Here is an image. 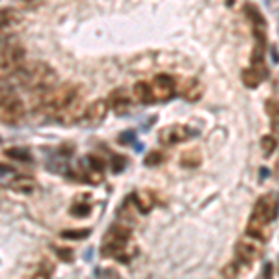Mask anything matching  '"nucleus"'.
I'll list each match as a JSON object with an SVG mask.
<instances>
[{"mask_svg":"<svg viewBox=\"0 0 279 279\" xmlns=\"http://www.w3.org/2000/svg\"><path fill=\"white\" fill-rule=\"evenodd\" d=\"M17 75L19 84L32 92L47 93L54 88V84L58 82V73L45 62H30L21 67Z\"/></svg>","mask_w":279,"mask_h":279,"instance_id":"obj_1","label":"nucleus"},{"mask_svg":"<svg viewBox=\"0 0 279 279\" xmlns=\"http://www.w3.org/2000/svg\"><path fill=\"white\" fill-rule=\"evenodd\" d=\"M78 99V86L75 84H62V86L52 88L50 92L41 95V106L50 110V112H62L71 102Z\"/></svg>","mask_w":279,"mask_h":279,"instance_id":"obj_2","label":"nucleus"},{"mask_svg":"<svg viewBox=\"0 0 279 279\" xmlns=\"http://www.w3.org/2000/svg\"><path fill=\"white\" fill-rule=\"evenodd\" d=\"M24 47L17 38H8L2 43V75H15L24 64Z\"/></svg>","mask_w":279,"mask_h":279,"instance_id":"obj_3","label":"nucleus"},{"mask_svg":"<svg viewBox=\"0 0 279 279\" xmlns=\"http://www.w3.org/2000/svg\"><path fill=\"white\" fill-rule=\"evenodd\" d=\"M0 116L6 125H19L24 118V104L15 92H2Z\"/></svg>","mask_w":279,"mask_h":279,"instance_id":"obj_4","label":"nucleus"},{"mask_svg":"<svg viewBox=\"0 0 279 279\" xmlns=\"http://www.w3.org/2000/svg\"><path fill=\"white\" fill-rule=\"evenodd\" d=\"M277 209H279V199L275 193H264L257 199V203L253 207L252 218L264 224H272L277 218Z\"/></svg>","mask_w":279,"mask_h":279,"instance_id":"obj_5","label":"nucleus"},{"mask_svg":"<svg viewBox=\"0 0 279 279\" xmlns=\"http://www.w3.org/2000/svg\"><path fill=\"white\" fill-rule=\"evenodd\" d=\"M151 92H153V99L158 102H166L170 101L175 92H177V88H175V80H173L170 75H156L151 82Z\"/></svg>","mask_w":279,"mask_h":279,"instance_id":"obj_6","label":"nucleus"},{"mask_svg":"<svg viewBox=\"0 0 279 279\" xmlns=\"http://www.w3.org/2000/svg\"><path fill=\"white\" fill-rule=\"evenodd\" d=\"M235 252L238 261H240L242 264H247V266H249V264L255 263L259 259V255H261V242L252 238V236H247V240L244 238V240H240L236 244Z\"/></svg>","mask_w":279,"mask_h":279,"instance_id":"obj_7","label":"nucleus"},{"mask_svg":"<svg viewBox=\"0 0 279 279\" xmlns=\"http://www.w3.org/2000/svg\"><path fill=\"white\" fill-rule=\"evenodd\" d=\"M190 138V130L184 125H166L158 130V142L162 145H177Z\"/></svg>","mask_w":279,"mask_h":279,"instance_id":"obj_8","label":"nucleus"},{"mask_svg":"<svg viewBox=\"0 0 279 279\" xmlns=\"http://www.w3.org/2000/svg\"><path fill=\"white\" fill-rule=\"evenodd\" d=\"M86 112H88V106L84 99H76L75 102H71L69 106L64 108L62 112L56 114V119H58L60 123L64 125H71V123H76V121H80L82 118H86Z\"/></svg>","mask_w":279,"mask_h":279,"instance_id":"obj_9","label":"nucleus"},{"mask_svg":"<svg viewBox=\"0 0 279 279\" xmlns=\"http://www.w3.org/2000/svg\"><path fill=\"white\" fill-rule=\"evenodd\" d=\"M130 227L127 224H114L108 233L104 235V242H114V244H129L130 242Z\"/></svg>","mask_w":279,"mask_h":279,"instance_id":"obj_10","label":"nucleus"},{"mask_svg":"<svg viewBox=\"0 0 279 279\" xmlns=\"http://www.w3.org/2000/svg\"><path fill=\"white\" fill-rule=\"evenodd\" d=\"M246 235L252 236V238H255V240H259V242H264L270 238L272 229H270V224L259 221V220H255V218H249L247 227H246Z\"/></svg>","mask_w":279,"mask_h":279,"instance_id":"obj_11","label":"nucleus"},{"mask_svg":"<svg viewBox=\"0 0 279 279\" xmlns=\"http://www.w3.org/2000/svg\"><path fill=\"white\" fill-rule=\"evenodd\" d=\"M108 114V102L99 99V101H93L90 106H88V112H86V121L90 125H99L102 119L106 118Z\"/></svg>","mask_w":279,"mask_h":279,"instance_id":"obj_12","label":"nucleus"},{"mask_svg":"<svg viewBox=\"0 0 279 279\" xmlns=\"http://www.w3.org/2000/svg\"><path fill=\"white\" fill-rule=\"evenodd\" d=\"M266 76V67L263 65H253L249 69L242 71V82L246 88H257Z\"/></svg>","mask_w":279,"mask_h":279,"instance_id":"obj_13","label":"nucleus"},{"mask_svg":"<svg viewBox=\"0 0 279 279\" xmlns=\"http://www.w3.org/2000/svg\"><path fill=\"white\" fill-rule=\"evenodd\" d=\"M8 188L17 193H22V196H30L38 190V183H36V179L22 175V177H15L13 181H10Z\"/></svg>","mask_w":279,"mask_h":279,"instance_id":"obj_14","label":"nucleus"},{"mask_svg":"<svg viewBox=\"0 0 279 279\" xmlns=\"http://www.w3.org/2000/svg\"><path fill=\"white\" fill-rule=\"evenodd\" d=\"M108 102H110L114 112L119 114V116H121V114H127L130 108V101L129 97H127V93H125V90H116V92L110 93Z\"/></svg>","mask_w":279,"mask_h":279,"instance_id":"obj_15","label":"nucleus"},{"mask_svg":"<svg viewBox=\"0 0 279 279\" xmlns=\"http://www.w3.org/2000/svg\"><path fill=\"white\" fill-rule=\"evenodd\" d=\"M201 84H199L196 78H186V80L179 86V92H181V95L186 99V101H198L199 97H201Z\"/></svg>","mask_w":279,"mask_h":279,"instance_id":"obj_16","label":"nucleus"},{"mask_svg":"<svg viewBox=\"0 0 279 279\" xmlns=\"http://www.w3.org/2000/svg\"><path fill=\"white\" fill-rule=\"evenodd\" d=\"M22 24V15L17 10H4L2 11V30L4 32H13Z\"/></svg>","mask_w":279,"mask_h":279,"instance_id":"obj_17","label":"nucleus"},{"mask_svg":"<svg viewBox=\"0 0 279 279\" xmlns=\"http://www.w3.org/2000/svg\"><path fill=\"white\" fill-rule=\"evenodd\" d=\"M132 203L138 207L140 212H149L155 205V198L151 196V192L147 190H142V192H134L132 193Z\"/></svg>","mask_w":279,"mask_h":279,"instance_id":"obj_18","label":"nucleus"},{"mask_svg":"<svg viewBox=\"0 0 279 279\" xmlns=\"http://www.w3.org/2000/svg\"><path fill=\"white\" fill-rule=\"evenodd\" d=\"M132 93H134L136 101L138 102H144V104H149L153 102V92H151V84L147 82H136L134 88H132Z\"/></svg>","mask_w":279,"mask_h":279,"instance_id":"obj_19","label":"nucleus"},{"mask_svg":"<svg viewBox=\"0 0 279 279\" xmlns=\"http://www.w3.org/2000/svg\"><path fill=\"white\" fill-rule=\"evenodd\" d=\"M6 156L11 158V160H19V162H32V153L24 147H10V149L4 151Z\"/></svg>","mask_w":279,"mask_h":279,"instance_id":"obj_20","label":"nucleus"},{"mask_svg":"<svg viewBox=\"0 0 279 279\" xmlns=\"http://www.w3.org/2000/svg\"><path fill=\"white\" fill-rule=\"evenodd\" d=\"M201 160L203 158H201V153L198 149H190L186 153H183V156H181V164L184 168H198L201 164Z\"/></svg>","mask_w":279,"mask_h":279,"instance_id":"obj_21","label":"nucleus"},{"mask_svg":"<svg viewBox=\"0 0 279 279\" xmlns=\"http://www.w3.org/2000/svg\"><path fill=\"white\" fill-rule=\"evenodd\" d=\"M246 15H247V19L252 21V24H253V28L255 26H261V28H264V19H263V15H261V11L255 8V6H252V4H247L246 6Z\"/></svg>","mask_w":279,"mask_h":279,"instance_id":"obj_22","label":"nucleus"},{"mask_svg":"<svg viewBox=\"0 0 279 279\" xmlns=\"http://www.w3.org/2000/svg\"><path fill=\"white\" fill-rule=\"evenodd\" d=\"M162 162H164V155H162V151H149L144 158V164L147 168H155V166H160Z\"/></svg>","mask_w":279,"mask_h":279,"instance_id":"obj_23","label":"nucleus"},{"mask_svg":"<svg viewBox=\"0 0 279 279\" xmlns=\"http://www.w3.org/2000/svg\"><path fill=\"white\" fill-rule=\"evenodd\" d=\"M90 229H69V231H62V238H67V240H82V238H88L90 236Z\"/></svg>","mask_w":279,"mask_h":279,"instance_id":"obj_24","label":"nucleus"},{"mask_svg":"<svg viewBox=\"0 0 279 279\" xmlns=\"http://www.w3.org/2000/svg\"><path fill=\"white\" fill-rule=\"evenodd\" d=\"M266 112L274 121V127H279V101L277 99H270L266 101Z\"/></svg>","mask_w":279,"mask_h":279,"instance_id":"obj_25","label":"nucleus"},{"mask_svg":"<svg viewBox=\"0 0 279 279\" xmlns=\"http://www.w3.org/2000/svg\"><path fill=\"white\" fill-rule=\"evenodd\" d=\"M261 147H263L264 155L270 156L275 149H277V140H275L274 136H270V134L263 136V138H261Z\"/></svg>","mask_w":279,"mask_h":279,"instance_id":"obj_26","label":"nucleus"},{"mask_svg":"<svg viewBox=\"0 0 279 279\" xmlns=\"http://www.w3.org/2000/svg\"><path fill=\"white\" fill-rule=\"evenodd\" d=\"M90 212H92V207L86 203H75L71 207V214L75 218H86V216H90Z\"/></svg>","mask_w":279,"mask_h":279,"instance_id":"obj_27","label":"nucleus"},{"mask_svg":"<svg viewBox=\"0 0 279 279\" xmlns=\"http://www.w3.org/2000/svg\"><path fill=\"white\" fill-rule=\"evenodd\" d=\"M125 166H127V158L121 155H112V158H110V168H112L114 173H119L123 172Z\"/></svg>","mask_w":279,"mask_h":279,"instance_id":"obj_28","label":"nucleus"},{"mask_svg":"<svg viewBox=\"0 0 279 279\" xmlns=\"http://www.w3.org/2000/svg\"><path fill=\"white\" fill-rule=\"evenodd\" d=\"M54 252L58 253V257L62 261H65V263L73 261V249H69V247H54Z\"/></svg>","mask_w":279,"mask_h":279,"instance_id":"obj_29","label":"nucleus"},{"mask_svg":"<svg viewBox=\"0 0 279 279\" xmlns=\"http://www.w3.org/2000/svg\"><path fill=\"white\" fill-rule=\"evenodd\" d=\"M134 138H136L134 130H127V132H121L118 140H119V144L127 145V144H132V142H134Z\"/></svg>","mask_w":279,"mask_h":279,"instance_id":"obj_30","label":"nucleus"},{"mask_svg":"<svg viewBox=\"0 0 279 279\" xmlns=\"http://www.w3.org/2000/svg\"><path fill=\"white\" fill-rule=\"evenodd\" d=\"M272 274H274V268H272V264H264V270L263 274H261V277L259 279H272Z\"/></svg>","mask_w":279,"mask_h":279,"instance_id":"obj_31","label":"nucleus"},{"mask_svg":"<svg viewBox=\"0 0 279 279\" xmlns=\"http://www.w3.org/2000/svg\"><path fill=\"white\" fill-rule=\"evenodd\" d=\"M224 274H226L227 279H235L236 277V266H235V264H229V266H226Z\"/></svg>","mask_w":279,"mask_h":279,"instance_id":"obj_32","label":"nucleus"},{"mask_svg":"<svg viewBox=\"0 0 279 279\" xmlns=\"http://www.w3.org/2000/svg\"><path fill=\"white\" fill-rule=\"evenodd\" d=\"M32 279H48V274L45 272V270H38V272L34 274Z\"/></svg>","mask_w":279,"mask_h":279,"instance_id":"obj_33","label":"nucleus"},{"mask_svg":"<svg viewBox=\"0 0 279 279\" xmlns=\"http://www.w3.org/2000/svg\"><path fill=\"white\" fill-rule=\"evenodd\" d=\"M272 56H274L275 64H277V62H279V54H277V50H275V48H272Z\"/></svg>","mask_w":279,"mask_h":279,"instance_id":"obj_34","label":"nucleus"}]
</instances>
